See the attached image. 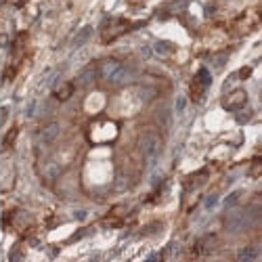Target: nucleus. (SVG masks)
<instances>
[{
  "mask_svg": "<svg viewBox=\"0 0 262 262\" xmlns=\"http://www.w3.org/2000/svg\"><path fill=\"white\" fill-rule=\"evenodd\" d=\"M210 84H212V76H210V72L206 68H202L198 72V76L193 78V82H191V99L193 101H200L204 97V93L208 91Z\"/></svg>",
  "mask_w": 262,
  "mask_h": 262,
  "instance_id": "obj_5",
  "label": "nucleus"
},
{
  "mask_svg": "<svg viewBox=\"0 0 262 262\" xmlns=\"http://www.w3.org/2000/svg\"><path fill=\"white\" fill-rule=\"evenodd\" d=\"M250 74H252V68H244L242 72H239V78H242V80H248Z\"/></svg>",
  "mask_w": 262,
  "mask_h": 262,
  "instance_id": "obj_13",
  "label": "nucleus"
},
{
  "mask_svg": "<svg viewBox=\"0 0 262 262\" xmlns=\"http://www.w3.org/2000/svg\"><path fill=\"white\" fill-rule=\"evenodd\" d=\"M246 103H248V93L246 91H235L227 99H223V107L229 109V112H237V109L246 107Z\"/></svg>",
  "mask_w": 262,
  "mask_h": 262,
  "instance_id": "obj_6",
  "label": "nucleus"
},
{
  "mask_svg": "<svg viewBox=\"0 0 262 262\" xmlns=\"http://www.w3.org/2000/svg\"><path fill=\"white\" fill-rule=\"evenodd\" d=\"M74 89H76V84H72V82H65V84H61L59 89L55 91V97H57L59 101H68V99L74 95Z\"/></svg>",
  "mask_w": 262,
  "mask_h": 262,
  "instance_id": "obj_9",
  "label": "nucleus"
},
{
  "mask_svg": "<svg viewBox=\"0 0 262 262\" xmlns=\"http://www.w3.org/2000/svg\"><path fill=\"white\" fill-rule=\"evenodd\" d=\"M97 74L107 82V84H112V86H120L126 82L128 78V70H126V65L118 59H105L99 63V68H97Z\"/></svg>",
  "mask_w": 262,
  "mask_h": 262,
  "instance_id": "obj_1",
  "label": "nucleus"
},
{
  "mask_svg": "<svg viewBox=\"0 0 262 262\" xmlns=\"http://www.w3.org/2000/svg\"><path fill=\"white\" fill-rule=\"evenodd\" d=\"M59 124L57 122H51V124H47L45 128L40 130V141L42 143H53L57 137H59Z\"/></svg>",
  "mask_w": 262,
  "mask_h": 262,
  "instance_id": "obj_7",
  "label": "nucleus"
},
{
  "mask_svg": "<svg viewBox=\"0 0 262 262\" xmlns=\"http://www.w3.org/2000/svg\"><path fill=\"white\" fill-rule=\"evenodd\" d=\"M237 258H239V260H254V258H256V250H254V248H248V250H244V252H239Z\"/></svg>",
  "mask_w": 262,
  "mask_h": 262,
  "instance_id": "obj_10",
  "label": "nucleus"
},
{
  "mask_svg": "<svg viewBox=\"0 0 262 262\" xmlns=\"http://www.w3.org/2000/svg\"><path fill=\"white\" fill-rule=\"evenodd\" d=\"M5 3H7V0H0V5H5Z\"/></svg>",
  "mask_w": 262,
  "mask_h": 262,
  "instance_id": "obj_14",
  "label": "nucleus"
},
{
  "mask_svg": "<svg viewBox=\"0 0 262 262\" xmlns=\"http://www.w3.org/2000/svg\"><path fill=\"white\" fill-rule=\"evenodd\" d=\"M135 26H139V24H130V21L124 19V17L107 19L105 24H103V28H101V40H103V45H109V42L118 40L120 36H124L126 32H130Z\"/></svg>",
  "mask_w": 262,
  "mask_h": 262,
  "instance_id": "obj_2",
  "label": "nucleus"
},
{
  "mask_svg": "<svg viewBox=\"0 0 262 262\" xmlns=\"http://www.w3.org/2000/svg\"><path fill=\"white\" fill-rule=\"evenodd\" d=\"M91 36V28H84L80 34H78V38H76V47H80V45H84V40Z\"/></svg>",
  "mask_w": 262,
  "mask_h": 262,
  "instance_id": "obj_11",
  "label": "nucleus"
},
{
  "mask_svg": "<svg viewBox=\"0 0 262 262\" xmlns=\"http://www.w3.org/2000/svg\"><path fill=\"white\" fill-rule=\"evenodd\" d=\"M99 74H97V68H86L80 76H78V80H76V84L78 86H89L91 82H95V78H97Z\"/></svg>",
  "mask_w": 262,
  "mask_h": 262,
  "instance_id": "obj_8",
  "label": "nucleus"
},
{
  "mask_svg": "<svg viewBox=\"0 0 262 262\" xmlns=\"http://www.w3.org/2000/svg\"><path fill=\"white\" fill-rule=\"evenodd\" d=\"M139 149H141V154L145 160H154L158 154H160V149H162V139L160 135L156 133H145L141 139H139Z\"/></svg>",
  "mask_w": 262,
  "mask_h": 262,
  "instance_id": "obj_4",
  "label": "nucleus"
},
{
  "mask_svg": "<svg viewBox=\"0 0 262 262\" xmlns=\"http://www.w3.org/2000/svg\"><path fill=\"white\" fill-rule=\"evenodd\" d=\"M118 137V126L109 120H103V122H97L91 126L89 130V139L97 145H103V143H112L114 139Z\"/></svg>",
  "mask_w": 262,
  "mask_h": 262,
  "instance_id": "obj_3",
  "label": "nucleus"
},
{
  "mask_svg": "<svg viewBox=\"0 0 262 262\" xmlns=\"http://www.w3.org/2000/svg\"><path fill=\"white\" fill-rule=\"evenodd\" d=\"M15 137H17V128H13L11 133L5 137V149H9V147H13V141H15Z\"/></svg>",
  "mask_w": 262,
  "mask_h": 262,
  "instance_id": "obj_12",
  "label": "nucleus"
}]
</instances>
